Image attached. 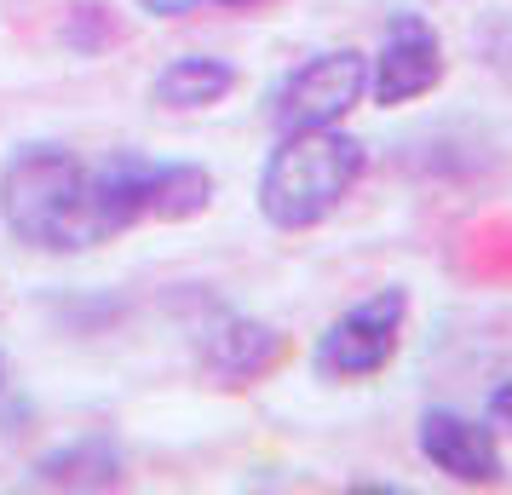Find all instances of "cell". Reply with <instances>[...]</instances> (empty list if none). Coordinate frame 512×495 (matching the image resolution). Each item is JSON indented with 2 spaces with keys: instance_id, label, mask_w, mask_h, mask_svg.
<instances>
[{
  "instance_id": "6da1fadb",
  "label": "cell",
  "mask_w": 512,
  "mask_h": 495,
  "mask_svg": "<svg viewBox=\"0 0 512 495\" xmlns=\"http://www.w3.org/2000/svg\"><path fill=\"white\" fill-rule=\"evenodd\" d=\"M0 213L18 242L47 248V254H81V248H98L110 236L133 231L104 185V167L81 162L64 144H24L6 162Z\"/></svg>"
},
{
  "instance_id": "7a4b0ae2",
  "label": "cell",
  "mask_w": 512,
  "mask_h": 495,
  "mask_svg": "<svg viewBox=\"0 0 512 495\" xmlns=\"http://www.w3.org/2000/svg\"><path fill=\"white\" fill-rule=\"evenodd\" d=\"M369 167L363 139L340 127H300L282 133L277 150L259 167V213L271 231H317L346 202Z\"/></svg>"
},
{
  "instance_id": "3957f363",
  "label": "cell",
  "mask_w": 512,
  "mask_h": 495,
  "mask_svg": "<svg viewBox=\"0 0 512 495\" xmlns=\"http://www.w3.org/2000/svg\"><path fill=\"white\" fill-rule=\"evenodd\" d=\"M403 323H409V294L403 288H374L369 300L346 306L323 334H317V352L311 369L323 380H374L403 346Z\"/></svg>"
},
{
  "instance_id": "277c9868",
  "label": "cell",
  "mask_w": 512,
  "mask_h": 495,
  "mask_svg": "<svg viewBox=\"0 0 512 495\" xmlns=\"http://www.w3.org/2000/svg\"><path fill=\"white\" fill-rule=\"evenodd\" d=\"M363 98H369V58L357 47H334L282 75V87L271 93V121H277V133L340 127Z\"/></svg>"
},
{
  "instance_id": "5b68a950",
  "label": "cell",
  "mask_w": 512,
  "mask_h": 495,
  "mask_svg": "<svg viewBox=\"0 0 512 495\" xmlns=\"http://www.w3.org/2000/svg\"><path fill=\"white\" fill-rule=\"evenodd\" d=\"M443 35L420 12H392V24L380 35V47L369 58V98L380 110L415 104L443 81Z\"/></svg>"
},
{
  "instance_id": "8992f818",
  "label": "cell",
  "mask_w": 512,
  "mask_h": 495,
  "mask_svg": "<svg viewBox=\"0 0 512 495\" xmlns=\"http://www.w3.org/2000/svg\"><path fill=\"white\" fill-rule=\"evenodd\" d=\"M415 444L426 455V467L443 472L449 484L466 490H495L507 478V455H501V432L478 415L461 409H426L415 426Z\"/></svg>"
},
{
  "instance_id": "52a82bcc",
  "label": "cell",
  "mask_w": 512,
  "mask_h": 495,
  "mask_svg": "<svg viewBox=\"0 0 512 495\" xmlns=\"http://www.w3.org/2000/svg\"><path fill=\"white\" fill-rule=\"evenodd\" d=\"M288 340H282L271 323H254V317H231L208 334V352H202V369H208L219 386H248L265 369H277Z\"/></svg>"
},
{
  "instance_id": "ba28073f",
  "label": "cell",
  "mask_w": 512,
  "mask_h": 495,
  "mask_svg": "<svg viewBox=\"0 0 512 495\" xmlns=\"http://www.w3.org/2000/svg\"><path fill=\"white\" fill-rule=\"evenodd\" d=\"M231 87H236V64L208 58V52H190V58H173V64L156 75L150 98H156L162 110H208V104H219Z\"/></svg>"
},
{
  "instance_id": "9c48e42d",
  "label": "cell",
  "mask_w": 512,
  "mask_h": 495,
  "mask_svg": "<svg viewBox=\"0 0 512 495\" xmlns=\"http://www.w3.org/2000/svg\"><path fill=\"white\" fill-rule=\"evenodd\" d=\"M35 484H52V490H110V484H121V449L110 438L64 444L35 461Z\"/></svg>"
},
{
  "instance_id": "30bf717a",
  "label": "cell",
  "mask_w": 512,
  "mask_h": 495,
  "mask_svg": "<svg viewBox=\"0 0 512 495\" xmlns=\"http://www.w3.org/2000/svg\"><path fill=\"white\" fill-rule=\"evenodd\" d=\"M213 202V173L196 162H162L156 173V196H150V219H196Z\"/></svg>"
},
{
  "instance_id": "8fae6325",
  "label": "cell",
  "mask_w": 512,
  "mask_h": 495,
  "mask_svg": "<svg viewBox=\"0 0 512 495\" xmlns=\"http://www.w3.org/2000/svg\"><path fill=\"white\" fill-rule=\"evenodd\" d=\"M110 6H70V47L75 52H104L116 41V29L104 18Z\"/></svg>"
},
{
  "instance_id": "7c38bea8",
  "label": "cell",
  "mask_w": 512,
  "mask_h": 495,
  "mask_svg": "<svg viewBox=\"0 0 512 495\" xmlns=\"http://www.w3.org/2000/svg\"><path fill=\"white\" fill-rule=\"evenodd\" d=\"M484 421L495 426V432H507V438H512V380H507V386H495V392H489V403H484Z\"/></svg>"
},
{
  "instance_id": "4fadbf2b",
  "label": "cell",
  "mask_w": 512,
  "mask_h": 495,
  "mask_svg": "<svg viewBox=\"0 0 512 495\" xmlns=\"http://www.w3.org/2000/svg\"><path fill=\"white\" fill-rule=\"evenodd\" d=\"M202 6H219V0H139V12H150V18H190Z\"/></svg>"
},
{
  "instance_id": "5bb4252c",
  "label": "cell",
  "mask_w": 512,
  "mask_h": 495,
  "mask_svg": "<svg viewBox=\"0 0 512 495\" xmlns=\"http://www.w3.org/2000/svg\"><path fill=\"white\" fill-rule=\"evenodd\" d=\"M0 392H6V352H0Z\"/></svg>"
},
{
  "instance_id": "9a60e30c",
  "label": "cell",
  "mask_w": 512,
  "mask_h": 495,
  "mask_svg": "<svg viewBox=\"0 0 512 495\" xmlns=\"http://www.w3.org/2000/svg\"><path fill=\"white\" fill-rule=\"evenodd\" d=\"M219 6H254V0H219Z\"/></svg>"
}]
</instances>
